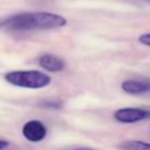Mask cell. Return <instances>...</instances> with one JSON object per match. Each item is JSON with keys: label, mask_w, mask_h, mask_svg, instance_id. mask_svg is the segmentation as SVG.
Segmentation results:
<instances>
[{"label": "cell", "mask_w": 150, "mask_h": 150, "mask_svg": "<svg viewBox=\"0 0 150 150\" xmlns=\"http://www.w3.org/2000/svg\"><path fill=\"white\" fill-rule=\"evenodd\" d=\"M67 25V19L60 14L50 12H25L14 14L5 19L6 27L13 30L55 29Z\"/></svg>", "instance_id": "obj_1"}, {"label": "cell", "mask_w": 150, "mask_h": 150, "mask_svg": "<svg viewBox=\"0 0 150 150\" xmlns=\"http://www.w3.org/2000/svg\"><path fill=\"white\" fill-rule=\"evenodd\" d=\"M6 82L19 88L27 89H41L47 87L52 82V77L40 70H13L4 75Z\"/></svg>", "instance_id": "obj_2"}, {"label": "cell", "mask_w": 150, "mask_h": 150, "mask_svg": "<svg viewBox=\"0 0 150 150\" xmlns=\"http://www.w3.org/2000/svg\"><path fill=\"white\" fill-rule=\"evenodd\" d=\"M114 118L123 124H132L150 118V110L143 108H121L114 112Z\"/></svg>", "instance_id": "obj_3"}, {"label": "cell", "mask_w": 150, "mask_h": 150, "mask_svg": "<svg viewBox=\"0 0 150 150\" xmlns=\"http://www.w3.org/2000/svg\"><path fill=\"white\" fill-rule=\"evenodd\" d=\"M22 135L23 137L32 143H39L43 141L47 136V127L43 122L39 120H30L27 121L22 125Z\"/></svg>", "instance_id": "obj_4"}, {"label": "cell", "mask_w": 150, "mask_h": 150, "mask_svg": "<svg viewBox=\"0 0 150 150\" xmlns=\"http://www.w3.org/2000/svg\"><path fill=\"white\" fill-rule=\"evenodd\" d=\"M39 64L42 69L50 71V73H57L64 69L66 62L60 56L53 55V54H43L39 57Z\"/></svg>", "instance_id": "obj_5"}, {"label": "cell", "mask_w": 150, "mask_h": 150, "mask_svg": "<svg viewBox=\"0 0 150 150\" xmlns=\"http://www.w3.org/2000/svg\"><path fill=\"white\" fill-rule=\"evenodd\" d=\"M121 88L124 93L130 95H139L150 91V81L146 80H125L122 82Z\"/></svg>", "instance_id": "obj_6"}, {"label": "cell", "mask_w": 150, "mask_h": 150, "mask_svg": "<svg viewBox=\"0 0 150 150\" xmlns=\"http://www.w3.org/2000/svg\"><path fill=\"white\" fill-rule=\"evenodd\" d=\"M120 150H150V143L144 141H125L117 146Z\"/></svg>", "instance_id": "obj_7"}, {"label": "cell", "mask_w": 150, "mask_h": 150, "mask_svg": "<svg viewBox=\"0 0 150 150\" xmlns=\"http://www.w3.org/2000/svg\"><path fill=\"white\" fill-rule=\"evenodd\" d=\"M138 41H139L142 45H144V46H149V47H150V33H144V34L139 35Z\"/></svg>", "instance_id": "obj_8"}, {"label": "cell", "mask_w": 150, "mask_h": 150, "mask_svg": "<svg viewBox=\"0 0 150 150\" xmlns=\"http://www.w3.org/2000/svg\"><path fill=\"white\" fill-rule=\"evenodd\" d=\"M42 105L46 107V108H52V109H60V108L62 107V103H61V102L49 101V102H43Z\"/></svg>", "instance_id": "obj_9"}, {"label": "cell", "mask_w": 150, "mask_h": 150, "mask_svg": "<svg viewBox=\"0 0 150 150\" xmlns=\"http://www.w3.org/2000/svg\"><path fill=\"white\" fill-rule=\"evenodd\" d=\"M9 146V142L6 139H0V150H5L6 148Z\"/></svg>", "instance_id": "obj_10"}, {"label": "cell", "mask_w": 150, "mask_h": 150, "mask_svg": "<svg viewBox=\"0 0 150 150\" xmlns=\"http://www.w3.org/2000/svg\"><path fill=\"white\" fill-rule=\"evenodd\" d=\"M73 150H94V149H88V148H80V149H73Z\"/></svg>", "instance_id": "obj_11"}, {"label": "cell", "mask_w": 150, "mask_h": 150, "mask_svg": "<svg viewBox=\"0 0 150 150\" xmlns=\"http://www.w3.org/2000/svg\"><path fill=\"white\" fill-rule=\"evenodd\" d=\"M4 25H5V20L0 19V27H4Z\"/></svg>", "instance_id": "obj_12"}, {"label": "cell", "mask_w": 150, "mask_h": 150, "mask_svg": "<svg viewBox=\"0 0 150 150\" xmlns=\"http://www.w3.org/2000/svg\"><path fill=\"white\" fill-rule=\"evenodd\" d=\"M146 1H149V2H150V0H146Z\"/></svg>", "instance_id": "obj_13"}]
</instances>
